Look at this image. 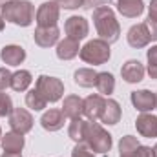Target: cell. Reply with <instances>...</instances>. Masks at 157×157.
Listing matches in <instances>:
<instances>
[{
  "mask_svg": "<svg viewBox=\"0 0 157 157\" xmlns=\"http://www.w3.org/2000/svg\"><path fill=\"white\" fill-rule=\"evenodd\" d=\"M9 126L13 132L26 135L33 128V115L26 108H13V112L9 113Z\"/></svg>",
  "mask_w": 157,
  "mask_h": 157,
  "instance_id": "cell-7",
  "label": "cell"
},
{
  "mask_svg": "<svg viewBox=\"0 0 157 157\" xmlns=\"http://www.w3.org/2000/svg\"><path fill=\"white\" fill-rule=\"evenodd\" d=\"M11 77H13V73L7 68H0V91L11 88Z\"/></svg>",
  "mask_w": 157,
  "mask_h": 157,
  "instance_id": "cell-31",
  "label": "cell"
},
{
  "mask_svg": "<svg viewBox=\"0 0 157 157\" xmlns=\"http://www.w3.org/2000/svg\"><path fill=\"white\" fill-rule=\"evenodd\" d=\"M121 157H133V155H121Z\"/></svg>",
  "mask_w": 157,
  "mask_h": 157,
  "instance_id": "cell-40",
  "label": "cell"
},
{
  "mask_svg": "<svg viewBox=\"0 0 157 157\" xmlns=\"http://www.w3.org/2000/svg\"><path fill=\"white\" fill-rule=\"evenodd\" d=\"M155 110H157V93H155Z\"/></svg>",
  "mask_w": 157,
  "mask_h": 157,
  "instance_id": "cell-39",
  "label": "cell"
},
{
  "mask_svg": "<svg viewBox=\"0 0 157 157\" xmlns=\"http://www.w3.org/2000/svg\"><path fill=\"white\" fill-rule=\"evenodd\" d=\"M95 88L99 90L101 95H112L113 90H115V78L110 71H101L97 73V82H95Z\"/></svg>",
  "mask_w": 157,
  "mask_h": 157,
  "instance_id": "cell-22",
  "label": "cell"
},
{
  "mask_svg": "<svg viewBox=\"0 0 157 157\" xmlns=\"http://www.w3.org/2000/svg\"><path fill=\"white\" fill-rule=\"evenodd\" d=\"M13 112V101L7 93L0 91V117H9V113Z\"/></svg>",
  "mask_w": 157,
  "mask_h": 157,
  "instance_id": "cell-29",
  "label": "cell"
},
{
  "mask_svg": "<svg viewBox=\"0 0 157 157\" xmlns=\"http://www.w3.org/2000/svg\"><path fill=\"white\" fill-rule=\"evenodd\" d=\"M37 91L46 99V102H57L64 95V82L57 77H48L40 75L37 78Z\"/></svg>",
  "mask_w": 157,
  "mask_h": 157,
  "instance_id": "cell-5",
  "label": "cell"
},
{
  "mask_svg": "<svg viewBox=\"0 0 157 157\" xmlns=\"http://www.w3.org/2000/svg\"><path fill=\"white\" fill-rule=\"evenodd\" d=\"M59 4V7H64V9H78L84 6V0H55Z\"/></svg>",
  "mask_w": 157,
  "mask_h": 157,
  "instance_id": "cell-32",
  "label": "cell"
},
{
  "mask_svg": "<svg viewBox=\"0 0 157 157\" xmlns=\"http://www.w3.org/2000/svg\"><path fill=\"white\" fill-rule=\"evenodd\" d=\"M80 59L86 62V64H93V66H101V64H106L112 57V51H110V44L102 39H93L90 42H86L82 48H80Z\"/></svg>",
  "mask_w": 157,
  "mask_h": 157,
  "instance_id": "cell-4",
  "label": "cell"
},
{
  "mask_svg": "<svg viewBox=\"0 0 157 157\" xmlns=\"http://www.w3.org/2000/svg\"><path fill=\"white\" fill-rule=\"evenodd\" d=\"M0 59L7 66H20L26 60V49L17 44H7L0 51Z\"/></svg>",
  "mask_w": 157,
  "mask_h": 157,
  "instance_id": "cell-13",
  "label": "cell"
},
{
  "mask_svg": "<svg viewBox=\"0 0 157 157\" xmlns=\"http://www.w3.org/2000/svg\"><path fill=\"white\" fill-rule=\"evenodd\" d=\"M148 20H157V0H152L148 6Z\"/></svg>",
  "mask_w": 157,
  "mask_h": 157,
  "instance_id": "cell-34",
  "label": "cell"
},
{
  "mask_svg": "<svg viewBox=\"0 0 157 157\" xmlns=\"http://www.w3.org/2000/svg\"><path fill=\"white\" fill-rule=\"evenodd\" d=\"M26 104H28V108H31L35 112H40V110L46 108L48 102H46V99L40 95L39 91H37V88H35V90H29L26 93Z\"/></svg>",
  "mask_w": 157,
  "mask_h": 157,
  "instance_id": "cell-27",
  "label": "cell"
},
{
  "mask_svg": "<svg viewBox=\"0 0 157 157\" xmlns=\"http://www.w3.org/2000/svg\"><path fill=\"white\" fill-rule=\"evenodd\" d=\"M144 73H146L144 66H143L139 60H135V59L126 60V62L122 64V68H121V75H122V78H124L128 84L141 82V80L144 78Z\"/></svg>",
  "mask_w": 157,
  "mask_h": 157,
  "instance_id": "cell-11",
  "label": "cell"
},
{
  "mask_svg": "<svg viewBox=\"0 0 157 157\" xmlns=\"http://www.w3.org/2000/svg\"><path fill=\"white\" fill-rule=\"evenodd\" d=\"M59 15H60V7L59 4L53 2H44L40 4L37 9V24L39 28H49V26H57L59 22Z\"/></svg>",
  "mask_w": 157,
  "mask_h": 157,
  "instance_id": "cell-6",
  "label": "cell"
},
{
  "mask_svg": "<svg viewBox=\"0 0 157 157\" xmlns=\"http://www.w3.org/2000/svg\"><path fill=\"white\" fill-rule=\"evenodd\" d=\"M146 24H148V29H150L152 40H157V20H146Z\"/></svg>",
  "mask_w": 157,
  "mask_h": 157,
  "instance_id": "cell-35",
  "label": "cell"
},
{
  "mask_svg": "<svg viewBox=\"0 0 157 157\" xmlns=\"http://www.w3.org/2000/svg\"><path fill=\"white\" fill-rule=\"evenodd\" d=\"M133 157H154V150L150 146H139L135 152H133Z\"/></svg>",
  "mask_w": 157,
  "mask_h": 157,
  "instance_id": "cell-33",
  "label": "cell"
},
{
  "mask_svg": "<svg viewBox=\"0 0 157 157\" xmlns=\"http://www.w3.org/2000/svg\"><path fill=\"white\" fill-rule=\"evenodd\" d=\"M4 26H6V20H4V18H2V15H0V31L4 29Z\"/></svg>",
  "mask_w": 157,
  "mask_h": 157,
  "instance_id": "cell-37",
  "label": "cell"
},
{
  "mask_svg": "<svg viewBox=\"0 0 157 157\" xmlns=\"http://www.w3.org/2000/svg\"><path fill=\"white\" fill-rule=\"evenodd\" d=\"M78 53H80V46H78V40H73L70 37H66L64 40H60L57 44V57L60 60H71L75 59Z\"/></svg>",
  "mask_w": 157,
  "mask_h": 157,
  "instance_id": "cell-19",
  "label": "cell"
},
{
  "mask_svg": "<svg viewBox=\"0 0 157 157\" xmlns=\"http://www.w3.org/2000/svg\"><path fill=\"white\" fill-rule=\"evenodd\" d=\"M86 124L88 121H84L82 117L78 119H73L70 122V128H68V135L71 141L75 143H84V135H86Z\"/></svg>",
  "mask_w": 157,
  "mask_h": 157,
  "instance_id": "cell-25",
  "label": "cell"
},
{
  "mask_svg": "<svg viewBox=\"0 0 157 157\" xmlns=\"http://www.w3.org/2000/svg\"><path fill=\"white\" fill-rule=\"evenodd\" d=\"M0 7H2V18L15 26L28 28L35 18V6L29 0H11L2 4Z\"/></svg>",
  "mask_w": 157,
  "mask_h": 157,
  "instance_id": "cell-2",
  "label": "cell"
},
{
  "mask_svg": "<svg viewBox=\"0 0 157 157\" xmlns=\"http://www.w3.org/2000/svg\"><path fill=\"white\" fill-rule=\"evenodd\" d=\"M0 139H2V130H0Z\"/></svg>",
  "mask_w": 157,
  "mask_h": 157,
  "instance_id": "cell-41",
  "label": "cell"
},
{
  "mask_svg": "<svg viewBox=\"0 0 157 157\" xmlns=\"http://www.w3.org/2000/svg\"><path fill=\"white\" fill-rule=\"evenodd\" d=\"M59 37H60V31L57 26H49V28H37L35 29V44L40 48H51L55 44H59Z\"/></svg>",
  "mask_w": 157,
  "mask_h": 157,
  "instance_id": "cell-14",
  "label": "cell"
},
{
  "mask_svg": "<svg viewBox=\"0 0 157 157\" xmlns=\"http://www.w3.org/2000/svg\"><path fill=\"white\" fill-rule=\"evenodd\" d=\"M152 150H154V157H157V144L154 146V148H152Z\"/></svg>",
  "mask_w": 157,
  "mask_h": 157,
  "instance_id": "cell-38",
  "label": "cell"
},
{
  "mask_svg": "<svg viewBox=\"0 0 157 157\" xmlns=\"http://www.w3.org/2000/svg\"><path fill=\"white\" fill-rule=\"evenodd\" d=\"M84 143L91 148L93 154H106V152L112 150V144H113L112 135H110L97 121H88Z\"/></svg>",
  "mask_w": 157,
  "mask_h": 157,
  "instance_id": "cell-3",
  "label": "cell"
},
{
  "mask_svg": "<svg viewBox=\"0 0 157 157\" xmlns=\"http://www.w3.org/2000/svg\"><path fill=\"white\" fill-rule=\"evenodd\" d=\"M62 113H64V117L68 119H78L82 115V110H84V101L78 97V95H68L66 99H64V102H62Z\"/></svg>",
  "mask_w": 157,
  "mask_h": 157,
  "instance_id": "cell-18",
  "label": "cell"
},
{
  "mask_svg": "<svg viewBox=\"0 0 157 157\" xmlns=\"http://www.w3.org/2000/svg\"><path fill=\"white\" fill-rule=\"evenodd\" d=\"M0 157H22L20 152H4Z\"/></svg>",
  "mask_w": 157,
  "mask_h": 157,
  "instance_id": "cell-36",
  "label": "cell"
},
{
  "mask_svg": "<svg viewBox=\"0 0 157 157\" xmlns=\"http://www.w3.org/2000/svg\"><path fill=\"white\" fill-rule=\"evenodd\" d=\"M121 106H119L117 101H113V99H106V102H104V108H102V112H101V122H104V124H117L119 121H121Z\"/></svg>",
  "mask_w": 157,
  "mask_h": 157,
  "instance_id": "cell-20",
  "label": "cell"
},
{
  "mask_svg": "<svg viewBox=\"0 0 157 157\" xmlns=\"http://www.w3.org/2000/svg\"><path fill=\"white\" fill-rule=\"evenodd\" d=\"M31 82H33V77H31V73L28 70H18L11 77V88L15 91H26Z\"/></svg>",
  "mask_w": 157,
  "mask_h": 157,
  "instance_id": "cell-23",
  "label": "cell"
},
{
  "mask_svg": "<svg viewBox=\"0 0 157 157\" xmlns=\"http://www.w3.org/2000/svg\"><path fill=\"white\" fill-rule=\"evenodd\" d=\"M128 44L135 49H141V48H146L150 42H152V35H150V29H148V24L146 22H139L135 26L130 28L128 35Z\"/></svg>",
  "mask_w": 157,
  "mask_h": 157,
  "instance_id": "cell-8",
  "label": "cell"
},
{
  "mask_svg": "<svg viewBox=\"0 0 157 157\" xmlns=\"http://www.w3.org/2000/svg\"><path fill=\"white\" fill-rule=\"evenodd\" d=\"M104 102L106 99L101 95V93H93V95H88L84 99V110H82V115H86L88 121H97L101 117V112L104 108Z\"/></svg>",
  "mask_w": 157,
  "mask_h": 157,
  "instance_id": "cell-12",
  "label": "cell"
},
{
  "mask_svg": "<svg viewBox=\"0 0 157 157\" xmlns=\"http://www.w3.org/2000/svg\"><path fill=\"white\" fill-rule=\"evenodd\" d=\"M71 157H95V155H93L91 148L86 143H77L73 152H71Z\"/></svg>",
  "mask_w": 157,
  "mask_h": 157,
  "instance_id": "cell-30",
  "label": "cell"
},
{
  "mask_svg": "<svg viewBox=\"0 0 157 157\" xmlns=\"http://www.w3.org/2000/svg\"><path fill=\"white\" fill-rule=\"evenodd\" d=\"M117 11L126 18H137L144 13L143 0H117Z\"/></svg>",
  "mask_w": 157,
  "mask_h": 157,
  "instance_id": "cell-17",
  "label": "cell"
},
{
  "mask_svg": "<svg viewBox=\"0 0 157 157\" xmlns=\"http://www.w3.org/2000/svg\"><path fill=\"white\" fill-rule=\"evenodd\" d=\"M93 24L97 29L99 39L106 40L108 44L117 42L121 37V26L117 22V17L110 6H99L93 11Z\"/></svg>",
  "mask_w": 157,
  "mask_h": 157,
  "instance_id": "cell-1",
  "label": "cell"
},
{
  "mask_svg": "<svg viewBox=\"0 0 157 157\" xmlns=\"http://www.w3.org/2000/svg\"><path fill=\"white\" fill-rule=\"evenodd\" d=\"M135 128L143 137H148V139L157 137V115L141 113L135 121Z\"/></svg>",
  "mask_w": 157,
  "mask_h": 157,
  "instance_id": "cell-15",
  "label": "cell"
},
{
  "mask_svg": "<svg viewBox=\"0 0 157 157\" xmlns=\"http://www.w3.org/2000/svg\"><path fill=\"white\" fill-rule=\"evenodd\" d=\"M0 143H2L4 152H22L26 141H24V135H22V133L11 130V132H7L6 135H2Z\"/></svg>",
  "mask_w": 157,
  "mask_h": 157,
  "instance_id": "cell-21",
  "label": "cell"
},
{
  "mask_svg": "<svg viewBox=\"0 0 157 157\" xmlns=\"http://www.w3.org/2000/svg\"><path fill=\"white\" fill-rule=\"evenodd\" d=\"M141 144H139L137 137H133V135H124L119 141V152H121V155H133V152Z\"/></svg>",
  "mask_w": 157,
  "mask_h": 157,
  "instance_id": "cell-26",
  "label": "cell"
},
{
  "mask_svg": "<svg viewBox=\"0 0 157 157\" xmlns=\"http://www.w3.org/2000/svg\"><path fill=\"white\" fill-rule=\"evenodd\" d=\"M64 31L70 39L73 40H80L86 39L88 33H90V24L84 17H70L64 24Z\"/></svg>",
  "mask_w": 157,
  "mask_h": 157,
  "instance_id": "cell-9",
  "label": "cell"
},
{
  "mask_svg": "<svg viewBox=\"0 0 157 157\" xmlns=\"http://www.w3.org/2000/svg\"><path fill=\"white\" fill-rule=\"evenodd\" d=\"M132 104L141 113H148L155 108V93L150 90H137L132 93Z\"/></svg>",
  "mask_w": 157,
  "mask_h": 157,
  "instance_id": "cell-10",
  "label": "cell"
},
{
  "mask_svg": "<svg viewBox=\"0 0 157 157\" xmlns=\"http://www.w3.org/2000/svg\"><path fill=\"white\" fill-rule=\"evenodd\" d=\"M75 82H77L78 86H82V88H91V86H95V82H97V71L95 70H91V68H80L75 71Z\"/></svg>",
  "mask_w": 157,
  "mask_h": 157,
  "instance_id": "cell-24",
  "label": "cell"
},
{
  "mask_svg": "<svg viewBox=\"0 0 157 157\" xmlns=\"http://www.w3.org/2000/svg\"><path fill=\"white\" fill-rule=\"evenodd\" d=\"M64 113L62 110H57V108H51L48 112H44V115L40 117V124L44 130L48 132H59L62 126H64Z\"/></svg>",
  "mask_w": 157,
  "mask_h": 157,
  "instance_id": "cell-16",
  "label": "cell"
},
{
  "mask_svg": "<svg viewBox=\"0 0 157 157\" xmlns=\"http://www.w3.org/2000/svg\"><path fill=\"white\" fill-rule=\"evenodd\" d=\"M146 59H148V68H146L148 75H150L152 78H157V44L148 49Z\"/></svg>",
  "mask_w": 157,
  "mask_h": 157,
  "instance_id": "cell-28",
  "label": "cell"
}]
</instances>
